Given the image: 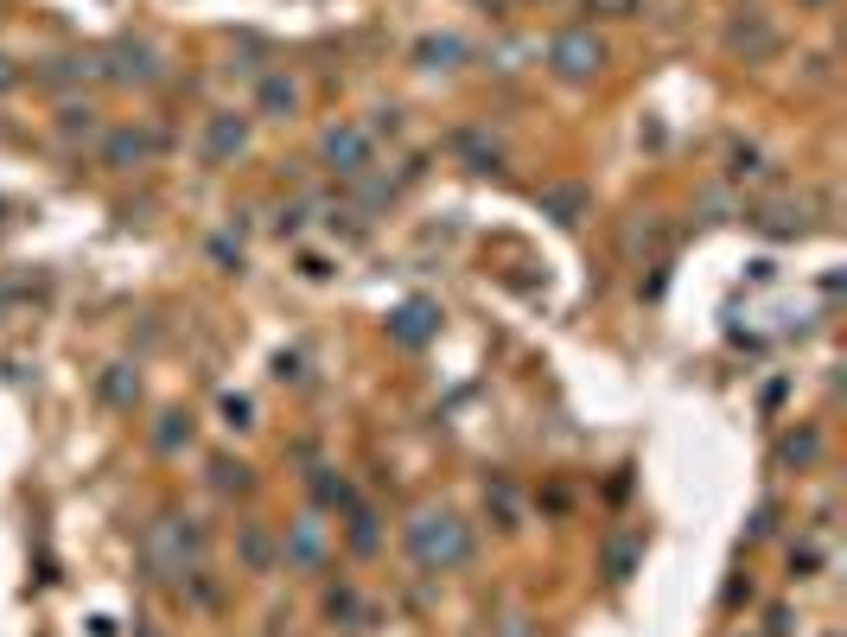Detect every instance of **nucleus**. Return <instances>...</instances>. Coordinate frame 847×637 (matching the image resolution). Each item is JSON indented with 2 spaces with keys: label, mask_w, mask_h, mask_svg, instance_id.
I'll list each match as a JSON object with an SVG mask.
<instances>
[{
  "label": "nucleus",
  "mask_w": 847,
  "mask_h": 637,
  "mask_svg": "<svg viewBox=\"0 0 847 637\" xmlns=\"http://www.w3.org/2000/svg\"><path fill=\"white\" fill-rule=\"evenodd\" d=\"M268 109H293V90H287V83H268Z\"/></svg>",
  "instance_id": "423d86ee"
},
{
  "label": "nucleus",
  "mask_w": 847,
  "mask_h": 637,
  "mask_svg": "<svg viewBox=\"0 0 847 637\" xmlns=\"http://www.w3.org/2000/svg\"><path fill=\"white\" fill-rule=\"evenodd\" d=\"M593 64H599V45L586 39V32H567V39H555V71H561V77H593Z\"/></svg>",
  "instance_id": "f03ea898"
},
{
  "label": "nucleus",
  "mask_w": 847,
  "mask_h": 637,
  "mask_svg": "<svg viewBox=\"0 0 847 637\" xmlns=\"http://www.w3.org/2000/svg\"><path fill=\"white\" fill-rule=\"evenodd\" d=\"M293 555H300V561H313V555H319V529H313V523H306L300 536H293Z\"/></svg>",
  "instance_id": "39448f33"
},
{
  "label": "nucleus",
  "mask_w": 847,
  "mask_h": 637,
  "mask_svg": "<svg viewBox=\"0 0 847 637\" xmlns=\"http://www.w3.org/2000/svg\"><path fill=\"white\" fill-rule=\"evenodd\" d=\"M211 147H217V153L242 147V122H217V128H211Z\"/></svg>",
  "instance_id": "20e7f679"
},
{
  "label": "nucleus",
  "mask_w": 847,
  "mask_h": 637,
  "mask_svg": "<svg viewBox=\"0 0 847 637\" xmlns=\"http://www.w3.org/2000/svg\"><path fill=\"white\" fill-rule=\"evenodd\" d=\"M414 555L427 567H453L465 561V529L453 510H421V523H414Z\"/></svg>",
  "instance_id": "f257e3e1"
},
{
  "label": "nucleus",
  "mask_w": 847,
  "mask_h": 637,
  "mask_svg": "<svg viewBox=\"0 0 847 637\" xmlns=\"http://www.w3.org/2000/svg\"><path fill=\"white\" fill-rule=\"evenodd\" d=\"M325 153H332V160H351V166H357V160H363V134H351V128L338 134V128H332V134H325Z\"/></svg>",
  "instance_id": "7ed1b4c3"
}]
</instances>
